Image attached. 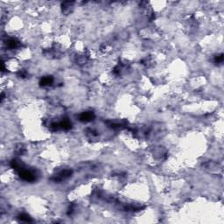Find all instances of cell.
<instances>
[{
	"mask_svg": "<svg viewBox=\"0 0 224 224\" xmlns=\"http://www.w3.org/2000/svg\"><path fill=\"white\" fill-rule=\"evenodd\" d=\"M72 170H63V171H61V172H60L58 174H56L53 178V179L54 180V181H57V182H59V181H62V180H64V179H68V178H69L71 174H72Z\"/></svg>",
	"mask_w": 224,
	"mask_h": 224,
	"instance_id": "cell-2",
	"label": "cell"
},
{
	"mask_svg": "<svg viewBox=\"0 0 224 224\" xmlns=\"http://www.w3.org/2000/svg\"><path fill=\"white\" fill-rule=\"evenodd\" d=\"M25 151V147H24L22 145H19L16 147V152H17L18 154H23Z\"/></svg>",
	"mask_w": 224,
	"mask_h": 224,
	"instance_id": "cell-9",
	"label": "cell"
},
{
	"mask_svg": "<svg viewBox=\"0 0 224 224\" xmlns=\"http://www.w3.org/2000/svg\"><path fill=\"white\" fill-rule=\"evenodd\" d=\"M6 46L8 47V48L10 49H14V48H17L19 46V41L14 38H12V39H9L6 42Z\"/></svg>",
	"mask_w": 224,
	"mask_h": 224,
	"instance_id": "cell-5",
	"label": "cell"
},
{
	"mask_svg": "<svg viewBox=\"0 0 224 224\" xmlns=\"http://www.w3.org/2000/svg\"><path fill=\"white\" fill-rule=\"evenodd\" d=\"M62 12L65 13V14H69L72 10H73V7H74V2H64L62 4Z\"/></svg>",
	"mask_w": 224,
	"mask_h": 224,
	"instance_id": "cell-4",
	"label": "cell"
},
{
	"mask_svg": "<svg viewBox=\"0 0 224 224\" xmlns=\"http://www.w3.org/2000/svg\"><path fill=\"white\" fill-rule=\"evenodd\" d=\"M59 125V129H63V130H69L71 128V123L68 119L62 120Z\"/></svg>",
	"mask_w": 224,
	"mask_h": 224,
	"instance_id": "cell-7",
	"label": "cell"
},
{
	"mask_svg": "<svg viewBox=\"0 0 224 224\" xmlns=\"http://www.w3.org/2000/svg\"><path fill=\"white\" fill-rule=\"evenodd\" d=\"M19 217V219H20L21 221H23V222H26V223L32 222V219L29 217V215H25V214H21Z\"/></svg>",
	"mask_w": 224,
	"mask_h": 224,
	"instance_id": "cell-8",
	"label": "cell"
},
{
	"mask_svg": "<svg viewBox=\"0 0 224 224\" xmlns=\"http://www.w3.org/2000/svg\"><path fill=\"white\" fill-rule=\"evenodd\" d=\"M94 117H95V115L93 112L86 111V112H83L80 115L79 119L81 122H89V121H92L94 119Z\"/></svg>",
	"mask_w": 224,
	"mask_h": 224,
	"instance_id": "cell-3",
	"label": "cell"
},
{
	"mask_svg": "<svg viewBox=\"0 0 224 224\" xmlns=\"http://www.w3.org/2000/svg\"><path fill=\"white\" fill-rule=\"evenodd\" d=\"M223 61V54H220V55H217L215 56V63H222Z\"/></svg>",
	"mask_w": 224,
	"mask_h": 224,
	"instance_id": "cell-10",
	"label": "cell"
},
{
	"mask_svg": "<svg viewBox=\"0 0 224 224\" xmlns=\"http://www.w3.org/2000/svg\"><path fill=\"white\" fill-rule=\"evenodd\" d=\"M19 176L21 179H23L24 180H26V181H29V182H32V181H34L36 179V174L34 172L32 171H30V170H27L25 169V167H23L21 170L19 171Z\"/></svg>",
	"mask_w": 224,
	"mask_h": 224,
	"instance_id": "cell-1",
	"label": "cell"
},
{
	"mask_svg": "<svg viewBox=\"0 0 224 224\" xmlns=\"http://www.w3.org/2000/svg\"><path fill=\"white\" fill-rule=\"evenodd\" d=\"M53 78L52 76H45L41 79L40 81V85L41 86H49L53 83Z\"/></svg>",
	"mask_w": 224,
	"mask_h": 224,
	"instance_id": "cell-6",
	"label": "cell"
}]
</instances>
